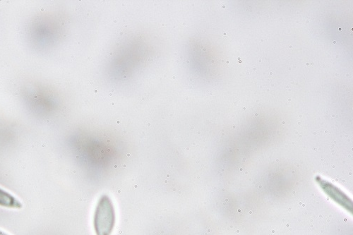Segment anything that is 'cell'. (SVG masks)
<instances>
[{
    "label": "cell",
    "instance_id": "obj_1",
    "mask_svg": "<svg viewBox=\"0 0 353 235\" xmlns=\"http://www.w3.org/2000/svg\"><path fill=\"white\" fill-rule=\"evenodd\" d=\"M116 223L114 203L108 195H103L98 200L94 216L93 228L96 235H112Z\"/></svg>",
    "mask_w": 353,
    "mask_h": 235
},
{
    "label": "cell",
    "instance_id": "obj_2",
    "mask_svg": "<svg viewBox=\"0 0 353 235\" xmlns=\"http://www.w3.org/2000/svg\"><path fill=\"white\" fill-rule=\"evenodd\" d=\"M0 206L14 209H21L23 204L14 195L0 187Z\"/></svg>",
    "mask_w": 353,
    "mask_h": 235
},
{
    "label": "cell",
    "instance_id": "obj_3",
    "mask_svg": "<svg viewBox=\"0 0 353 235\" xmlns=\"http://www.w3.org/2000/svg\"><path fill=\"white\" fill-rule=\"evenodd\" d=\"M0 235H9L7 234V233H4V232H3L2 231H1V230H0Z\"/></svg>",
    "mask_w": 353,
    "mask_h": 235
},
{
    "label": "cell",
    "instance_id": "obj_4",
    "mask_svg": "<svg viewBox=\"0 0 353 235\" xmlns=\"http://www.w3.org/2000/svg\"><path fill=\"white\" fill-rule=\"evenodd\" d=\"M289 48H290V49H292L293 46H289Z\"/></svg>",
    "mask_w": 353,
    "mask_h": 235
},
{
    "label": "cell",
    "instance_id": "obj_5",
    "mask_svg": "<svg viewBox=\"0 0 353 235\" xmlns=\"http://www.w3.org/2000/svg\"><path fill=\"white\" fill-rule=\"evenodd\" d=\"M306 22H307V23H309V22H310V21H309V20H307V21H306Z\"/></svg>",
    "mask_w": 353,
    "mask_h": 235
},
{
    "label": "cell",
    "instance_id": "obj_6",
    "mask_svg": "<svg viewBox=\"0 0 353 235\" xmlns=\"http://www.w3.org/2000/svg\"><path fill=\"white\" fill-rule=\"evenodd\" d=\"M333 43H334V44H336V41H333Z\"/></svg>",
    "mask_w": 353,
    "mask_h": 235
},
{
    "label": "cell",
    "instance_id": "obj_7",
    "mask_svg": "<svg viewBox=\"0 0 353 235\" xmlns=\"http://www.w3.org/2000/svg\"><path fill=\"white\" fill-rule=\"evenodd\" d=\"M306 65H307V66H309V63H306Z\"/></svg>",
    "mask_w": 353,
    "mask_h": 235
},
{
    "label": "cell",
    "instance_id": "obj_8",
    "mask_svg": "<svg viewBox=\"0 0 353 235\" xmlns=\"http://www.w3.org/2000/svg\"><path fill=\"white\" fill-rule=\"evenodd\" d=\"M349 76L350 75L349 74H346V76H347V77H349Z\"/></svg>",
    "mask_w": 353,
    "mask_h": 235
},
{
    "label": "cell",
    "instance_id": "obj_9",
    "mask_svg": "<svg viewBox=\"0 0 353 235\" xmlns=\"http://www.w3.org/2000/svg\"><path fill=\"white\" fill-rule=\"evenodd\" d=\"M339 31H341V30H342V28H339Z\"/></svg>",
    "mask_w": 353,
    "mask_h": 235
},
{
    "label": "cell",
    "instance_id": "obj_10",
    "mask_svg": "<svg viewBox=\"0 0 353 235\" xmlns=\"http://www.w3.org/2000/svg\"><path fill=\"white\" fill-rule=\"evenodd\" d=\"M223 35H224V36H226V35H227V34H226V33H224V34H223Z\"/></svg>",
    "mask_w": 353,
    "mask_h": 235
},
{
    "label": "cell",
    "instance_id": "obj_11",
    "mask_svg": "<svg viewBox=\"0 0 353 235\" xmlns=\"http://www.w3.org/2000/svg\"><path fill=\"white\" fill-rule=\"evenodd\" d=\"M270 75H273V72H270Z\"/></svg>",
    "mask_w": 353,
    "mask_h": 235
},
{
    "label": "cell",
    "instance_id": "obj_12",
    "mask_svg": "<svg viewBox=\"0 0 353 235\" xmlns=\"http://www.w3.org/2000/svg\"><path fill=\"white\" fill-rule=\"evenodd\" d=\"M336 76H339V74H336Z\"/></svg>",
    "mask_w": 353,
    "mask_h": 235
},
{
    "label": "cell",
    "instance_id": "obj_13",
    "mask_svg": "<svg viewBox=\"0 0 353 235\" xmlns=\"http://www.w3.org/2000/svg\"><path fill=\"white\" fill-rule=\"evenodd\" d=\"M259 62H261V59L259 60Z\"/></svg>",
    "mask_w": 353,
    "mask_h": 235
}]
</instances>
